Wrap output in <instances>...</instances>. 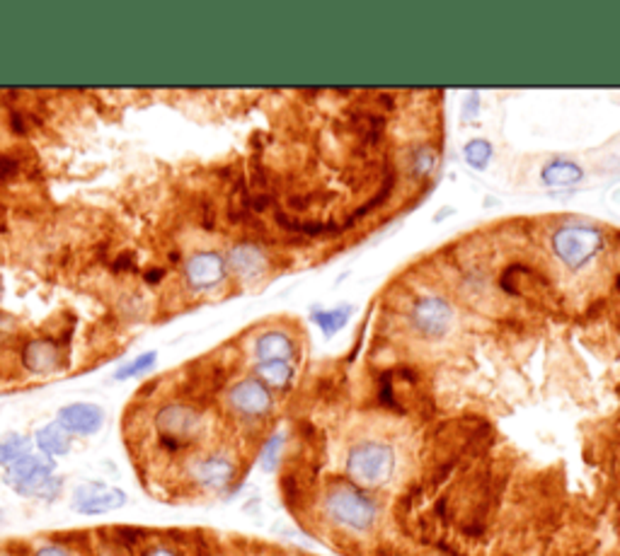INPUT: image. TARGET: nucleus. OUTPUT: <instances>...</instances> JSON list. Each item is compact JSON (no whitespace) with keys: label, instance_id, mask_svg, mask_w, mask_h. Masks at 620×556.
<instances>
[{"label":"nucleus","instance_id":"4468645a","mask_svg":"<svg viewBox=\"0 0 620 556\" xmlns=\"http://www.w3.org/2000/svg\"><path fill=\"white\" fill-rule=\"evenodd\" d=\"M252 375L258 377L262 385H267L272 392H284L291 387V383H294L296 370L294 363L267 361L255 363V366H252Z\"/></svg>","mask_w":620,"mask_h":556},{"label":"nucleus","instance_id":"9d476101","mask_svg":"<svg viewBox=\"0 0 620 556\" xmlns=\"http://www.w3.org/2000/svg\"><path fill=\"white\" fill-rule=\"evenodd\" d=\"M56 422L69 431L70 436H95L105 426V409L92 402H73L61 406Z\"/></svg>","mask_w":620,"mask_h":556},{"label":"nucleus","instance_id":"aec40b11","mask_svg":"<svg viewBox=\"0 0 620 556\" xmlns=\"http://www.w3.org/2000/svg\"><path fill=\"white\" fill-rule=\"evenodd\" d=\"M463 155H465V162H468L470 167L484 170V167L490 165L492 145L487 144L484 138H475V141H470V144L463 148Z\"/></svg>","mask_w":620,"mask_h":556},{"label":"nucleus","instance_id":"f3484780","mask_svg":"<svg viewBox=\"0 0 620 556\" xmlns=\"http://www.w3.org/2000/svg\"><path fill=\"white\" fill-rule=\"evenodd\" d=\"M284 443H287V436H284L281 431L272 433V436L262 443V450H259V467H262L265 472H274V469L281 465Z\"/></svg>","mask_w":620,"mask_h":556},{"label":"nucleus","instance_id":"4be33fe9","mask_svg":"<svg viewBox=\"0 0 620 556\" xmlns=\"http://www.w3.org/2000/svg\"><path fill=\"white\" fill-rule=\"evenodd\" d=\"M146 556H180L177 551H173L170 547H153L146 551Z\"/></svg>","mask_w":620,"mask_h":556},{"label":"nucleus","instance_id":"39448f33","mask_svg":"<svg viewBox=\"0 0 620 556\" xmlns=\"http://www.w3.org/2000/svg\"><path fill=\"white\" fill-rule=\"evenodd\" d=\"M228 409L245 422H262L274 412V392L255 375L240 377L226 392Z\"/></svg>","mask_w":620,"mask_h":556},{"label":"nucleus","instance_id":"f03ea898","mask_svg":"<svg viewBox=\"0 0 620 556\" xmlns=\"http://www.w3.org/2000/svg\"><path fill=\"white\" fill-rule=\"evenodd\" d=\"M320 511L330 525L349 534H369L379 525L380 515L379 501L344 479L327 484L320 498Z\"/></svg>","mask_w":620,"mask_h":556},{"label":"nucleus","instance_id":"f8f14e48","mask_svg":"<svg viewBox=\"0 0 620 556\" xmlns=\"http://www.w3.org/2000/svg\"><path fill=\"white\" fill-rule=\"evenodd\" d=\"M61 346L52 338H32L23 348V366L34 375H52L61 368Z\"/></svg>","mask_w":620,"mask_h":556},{"label":"nucleus","instance_id":"dca6fc26","mask_svg":"<svg viewBox=\"0 0 620 556\" xmlns=\"http://www.w3.org/2000/svg\"><path fill=\"white\" fill-rule=\"evenodd\" d=\"M32 440L24 433H8L5 438H0V467L8 469L10 465H15L17 459H23L24 455L32 452Z\"/></svg>","mask_w":620,"mask_h":556},{"label":"nucleus","instance_id":"6e6552de","mask_svg":"<svg viewBox=\"0 0 620 556\" xmlns=\"http://www.w3.org/2000/svg\"><path fill=\"white\" fill-rule=\"evenodd\" d=\"M73 511L80 515H102V513L119 511L127 505V494L119 486H109L102 481H88L73 491Z\"/></svg>","mask_w":620,"mask_h":556},{"label":"nucleus","instance_id":"ddd939ff","mask_svg":"<svg viewBox=\"0 0 620 556\" xmlns=\"http://www.w3.org/2000/svg\"><path fill=\"white\" fill-rule=\"evenodd\" d=\"M34 445H37L39 452L46 455V458H63V455H69L70 452L73 436H70L69 431L63 429L59 422H52L46 423V426H42V429L34 433Z\"/></svg>","mask_w":620,"mask_h":556},{"label":"nucleus","instance_id":"f257e3e1","mask_svg":"<svg viewBox=\"0 0 620 556\" xmlns=\"http://www.w3.org/2000/svg\"><path fill=\"white\" fill-rule=\"evenodd\" d=\"M342 469H344V481L373 496V491L386 489L395 479L398 472L395 448L380 438H362L347 448Z\"/></svg>","mask_w":620,"mask_h":556},{"label":"nucleus","instance_id":"412c9836","mask_svg":"<svg viewBox=\"0 0 620 556\" xmlns=\"http://www.w3.org/2000/svg\"><path fill=\"white\" fill-rule=\"evenodd\" d=\"M32 556H73V554H70L66 547H61V544H46V547H39Z\"/></svg>","mask_w":620,"mask_h":556},{"label":"nucleus","instance_id":"1a4fd4ad","mask_svg":"<svg viewBox=\"0 0 620 556\" xmlns=\"http://www.w3.org/2000/svg\"><path fill=\"white\" fill-rule=\"evenodd\" d=\"M238 465L223 452H211L192 462L190 477L199 489L206 491H226L235 481Z\"/></svg>","mask_w":620,"mask_h":556},{"label":"nucleus","instance_id":"5701e85b","mask_svg":"<svg viewBox=\"0 0 620 556\" xmlns=\"http://www.w3.org/2000/svg\"><path fill=\"white\" fill-rule=\"evenodd\" d=\"M0 520H3V515H0Z\"/></svg>","mask_w":620,"mask_h":556},{"label":"nucleus","instance_id":"a211bd4d","mask_svg":"<svg viewBox=\"0 0 620 556\" xmlns=\"http://www.w3.org/2000/svg\"><path fill=\"white\" fill-rule=\"evenodd\" d=\"M352 317V308L342 310H318L313 312V322L318 324L320 331H325V337H333L334 331H340Z\"/></svg>","mask_w":620,"mask_h":556},{"label":"nucleus","instance_id":"0eeeda50","mask_svg":"<svg viewBox=\"0 0 620 556\" xmlns=\"http://www.w3.org/2000/svg\"><path fill=\"white\" fill-rule=\"evenodd\" d=\"M184 281L192 291L204 293V291H216V288L228 278L226 255H221L216 249H202L184 262Z\"/></svg>","mask_w":620,"mask_h":556},{"label":"nucleus","instance_id":"20e7f679","mask_svg":"<svg viewBox=\"0 0 620 556\" xmlns=\"http://www.w3.org/2000/svg\"><path fill=\"white\" fill-rule=\"evenodd\" d=\"M153 423H155L163 445H167L170 450H180L204 433L202 412L197 406L184 404V402H170V404L160 406Z\"/></svg>","mask_w":620,"mask_h":556},{"label":"nucleus","instance_id":"2eb2a0df","mask_svg":"<svg viewBox=\"0 0 620 556\" xmlns=\"http://www.w3.org/2000/svg\"><path fill=\"white\" fill-rule=\"evenodd\" d=\"M584 172L582 167L572 162V160H552L550 165L543 170V181L552 184V187H568V184H577L582 180Z\"/></svg>","mask_w":620,"mask_h":556},{"label":"nucleus","instance_id":"423d86ee","mask_svg":"<svg viewBox=\"0 0 620 556\" xmlns=\"http://www.w3.org/2000/svg\"><path fill=\"white\" fill-rule=\"evenodd\" d=\"M228 276H235L242 283H258L277 271V264L265 249L250 242H238L226 255Z\"/></svg>","mask_w":620,"mask_h":556},{"label":"nucleus","instance_id":"6ab92c4d","mask_svg":"<svg viewBox=\"0 0 620 556\" xmlns=\"http://www.w3.org/2000/svg\"><path fill=\"white\" fill-rule=\"evenodd\" d=\"M155 363H158V354H155V351H146V354L136 356L134 361L124 363V366L114 373V380L124 383V380H131V377L144 375V373H148Z\"/></svg>","mask_w":620,"mask_h":556},{"label":"nucleus","instance_id":"9b49d317","mask_svg":"<svg viewBox=\"0 0 620 556\" xmlns=\"http://www.w3.org/2000/svg\"><path fill=\"white\" fill-rule=\"evenodd\" d=\"M298 346H296V337L287 329H265L259 331L255 341H252V356L255 363L267 361H287L294 363Z\"/></svg>","mask_w":620,"mask_h":556},{"label":"nucleus","instance_id":"7ed1b4c3","mask_svg":"<svg viewBox=\"0 0 620 556\" xmlns=\"http://www.w3.org/2000/svg\"><path fill=\"white\" fill-rule=\"evenodd\" d=\"M53 472H56V462L52 458H46L42 452H30L5 469V484L24 498L53 501L61 491V479H56Z\"/></svg>","mask_w":620,"mask_h":556}]
</instances>
